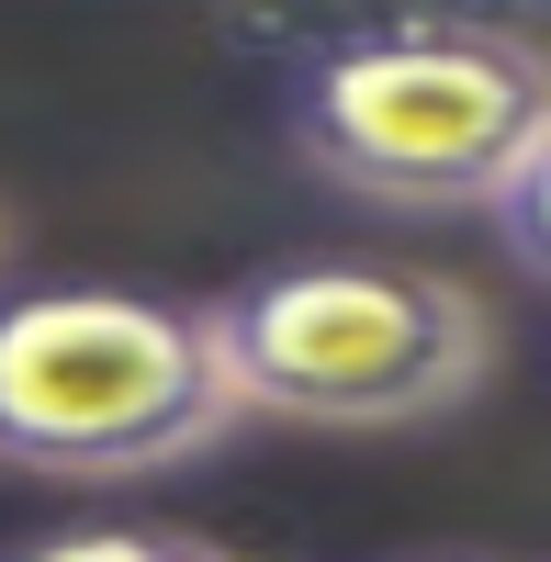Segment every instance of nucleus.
Listing matches in <instances>:
<instances>
[{
    "label": "nucleus",
    "instance_id": "obj_1",
    "mask_svg": "<svg viewBox=\"0 0 551 562\" xmlns=\"http://www.w3.org/2000/svg\"><path fill=\"white\" fill-rule=\"evenodd\" d=\"M282 135L315 180L383 214H484L495 180L551 147V68L507 12L349 23L293 57Z\"/></svg>",
    "mask_w": 551,
    "mask_h": 562
},
{
    "label": "nucleus",
    "instance_id": "obj_4",
    "mask_svg": "<svg viewBox=\"0 0 551 562\" xmlns=\"http://www.w3.org/2000/svg\"><path fill=\"white\" fill-rule=\"evenodd\" d=\"M0 562H237L203 529H169V518H79V529H34Z\"/></svg>",
    "mask_w": 551,
    "mask_h": 562
},
{
    "label": "nucleus",
    "instance_id": "obj_6",
    "mask_svg": "<svg viewBox=\"0 0 551 562\" xmlns=\"http://www.w3.org/2000/svg\"><path fill=\"white\" fill-rule=\"evenodd\" d=\"M428 562H473V551H428Z\"/></svg>",
    "mask_w": 551,
    "mask_h": 562
},
{
    "label": "nucleus",
    "instance_id": "obj_3",
    "mask_svg": "<svg viewBox=\"0 0 551 562\" xmlns=\"http://www.w3.org/2000/svg\"><path fill=\"white\" fill-rule=\"evenodd\" d=\"M248 416L214 371L192 293L135 281H34L0 293V461L57 484L180 473Z\"/></svg>",
    "mask_w": 551,
    "mask_h": 562
},
{
    "label": "nucleus",
    "instance_id": "obj_5",
    "mask_svg": "<svg viewBox=\"0 0 551 562\" xmlns=\"http://www.w3.org/2000/svg\"><path fill=\"white\" fill-rule=\"evenodd\" d=\"M540 169H551V147L518 158L507 180H495V203H484L495 225H507V259H518V270H540Z\"/></svg>",
    "mask_w": 551,
    "mask_h": 562
},
{
    "label": "nucleus",
    "instance_id": "obj_2",
    "mask_svg": "<svg viewBox=\"0 0 551 562\" xmlns=\"http://www.w3.org/2000/svg\"><path fill=\"white\" fill-rule=\"evenodd\" d=\"M203 338L237 416H293V428H439L495 383V315L462 270L315 248L259 259L203 304Z\"/></svg>",
    "mask_w": 551,
    "mask_h": 562
}]
</instances>
